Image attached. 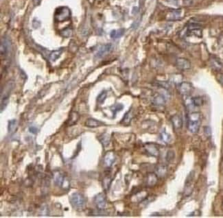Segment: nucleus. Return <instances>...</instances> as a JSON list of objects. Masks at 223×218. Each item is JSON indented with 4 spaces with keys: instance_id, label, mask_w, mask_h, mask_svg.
Instances as JSON below:
<instances>
[{
    "instance_id": "nucleus-1",
    "label": "nucleus",
    "mask_w": 223,
    "mask_h": 218,
    "mask_svg": "<svg viewBox=\"0 0 223 218\" xmlns=\"http://www.w3.org/2000/svg\"><path fill=\"white\" fill-rule=\"evenodd\" d=\"M201 114L199 112H191L187 115V128L192 134L199 130L201 124Z\"/></svg>"
},
{
    "instance_id": "nucleus-2",
    "label": "nucleus",
    "mask_w": 223,
    "mask_h": 218,
    "mask_svg": "<svg viewBox=\"0 0 223 218\" xmlns=\"http://www.w3.org/2000/svg\"><path fill=\"white\" fill-rule=\"evenodd\" d=\"M70 201L73 207L78 211L84 209L86 206L87 200L85 197L80 193L76 192L72 193L70 198Z\"/></svg>"
},
{
    "instance_id": "nucleus-3",
    "label": "nucleus",
    "mask_w": 223,
    "mask_h": 218,
    "mask_svg": "<svg viewBox=\"0 0 223 218\" xmlns=\"http://www.w3.org/2000/svg\"><path fill=\"white\" fill-rule=\"evenodd\" d=\"M71 17V11L66 6L58 8L54 13V19L57 22L65 21L70 19Z\"/></svg>"
},
{
    "instance_id": "nucleus-4",
    "label": "nucleus",
    "mask_w": 223,
    "mask_h": 218,
    "mask_svg": "<svg viewBox=\"0 0 223 218\" xmlns=\"http://www.w3.org/2000/svg\"><path fill=\"white\" fill-rule=\"evenodd\" d=\"M13 84L11 82L8 83L5 86L4 89V93L1 92V112H2L7 106L9 102V96L12 91Z\"/></svg>"
},
{
    "instance_id": "nucleus-5",
    "label": "nucleus",
    "mask_w": 223,
    "mask_h": 218,
    "mask_svg": "<svg viewBox=\"0 0 223 218\" xmlns=\"http://www.w3.org/2000/svg\"><path fill=\"white\" fill-rule=\"evenodd\" d=\"M94 204L98 210H104L106 206V195L104 193H100L95 195L93 200Z\"/></svg>"
},
{
    "instance_id": "nucleus-6",
    "label": "nucleus",
    "mask_w": 223,
    "mask_h": 218,
    "mask_svg": "<svg viewBox=\"0 0 223 218\" xmlns=\"http://www.w3.org/2000/svg\"><path fill=\"white\" fill-rule=\"evenodd\" d=\"M11 50V41L8 37L2 38L1 41V46H0V50H1V56H6L10 52Z\"/></svg>"
},
{
    "instance_id": "nucleus-7",
    "label": "nucleus",
    "mask_w": 223,
    "mask_h": 218,
    "mask_svg": "<svg viewBox=\"0 0 223 218\" xmlns=\"http://www.w3.org/2000/svg\"><path fill=\"white\" fill-rule=\"evenodd\" d=\"M178 91L180 95L183 96H188L191 94V93L193 91L192 84L187 82H183L180 83L179 86H178Z\"/></svg>"
},
{
    "instance_id": "nucleus-8",
    "label": "nucleus",
    "mask_w": 223,
    "mask_h": 218,
    "mask_svg": "<svg viewBox=\"0 0 223 218\" xmlns=\"http://www.w3.org/2000/svg\"><path fill=\"white\" fill-rule=\"evenodd\" d=\"M144 149L147 154L152 157H157L159 155V150L157 146L153 143H147L144 145Z\"/></svg>"
},
{
    "instance_id": "nucleus-9",
    "label": "nucleus",
    "mask_w": 223,
    "mask_h": 218,
    "mask_svg": "<svg viewBox=\"0 0 223 218\" xmlns=\"http://www.w3.org/2000/svg\"><path fill=\"white\" fill-rule=\"evenodd\" d=\"M54 183L56 184L57 186L65 188V187L66 184H67L68 182L67 181L65 176L61 172H56L54 173Z\"/></svg>"
},
{
    "instance_id": "nucleus-10",
    "label": "nucleus",
    "mask_w": 223,
    "mask_h": 218,
    "mask_svg": "<svg viewBox=\"0 0 223 218\" xmlns=\"http://www.w3.org/2000/svg\"><path fill=\"white\" fill-rule=\"evenodd\" d=\"M176 66L180 70L186 71L188 70L191 68V63L189 60L185 58H178L176 60Z\"/></svg>"
},
{
    "instance_id": "nucleus-11",
    "label": "nucleus",
    "mask_w": 223,
    "mask_h": 218,
    "mask_svg": "<svg viewBox=\"0 0 223 218\" xmlns=\"http://www.w3.org/2000/svg\"><path fill=\"white\" fill-rule=\"evenodd\" d=\"M171 123L175 130L179 131L183 128V119L178 115H174L170 118Z\"/></svg>"
},
{
    "instance_id": "nucleus-12",
    "label": "nucleus",
    "mask_w": 223,
    "mask_h": 218,
    "mask_svg": "<svg viewBox=\"0 0 223 218\" xmlns=\"http://www.w3.org/2000/svg\"><path fill=\"white\" fill-rule=\"evenodd\" d=\"M158 182V176L155 173H148L146 176V185L149 187L155 186Z\"/></svg>"
},
{
    "instance_id": "nucleus-13",
    "label": "nucleus",
    "mask_w": 223,
    "mask_h": 218,
    "mask_svg": "<svg viewBox=\"0 0 223 218\" xmlns=\"http://www.w3.org/2000/svg\"><path fill=\"white\" fill-rule=\"evenodd\" d=\"M111 49H112V45L111 43L104 44V45H102L99 48L96 54L97 58H102L104 56L111 52Z\"/></svg>"
},
{
    "instance_id": "nucleus-14",
    "label": "nucleus",
    "mask_w": 223,
    "mask_h": 218,
    "mask_svg": "<svg viewBox=\"0 0 223 218\" xmlns=\"http://www.w3.org/2000/svg\"><path fill=\"white\" fill-rule=\"evenodd\" d=\"M115 156L114 152H112V151L107 152L104 157V163L105 164V165L106 167H108V168H110V167L115 163Z\"/></svg>"
},
{
    "instance_id": "nucleus-15",
    "label": "nucleus",
    "mask_w": 223,
    "mask_h": 218,
    "mask_svg": "<svg viewBox=\"0 0 223 218\" xmlns=\"http://www.w3.org/2000/svg\"><path fill=\"white\" fill-rule=\"evenodd\" d=\"M166 97L164 95L160 94V93H157L156 94L155 96L153 97V104L156 106H163L166 104Z\"/></svg>"
},
{
    "instance_id": "nucleus-16",
    "label": "nucleus",
    "mask_w": 223,
    "mask_h": 218,
    "mask_svg": "<svg viewBox=\"0 0 223 218\" xmlns=\"http://www.w3.org/2000/svg\"><path fill=\"white\" fill-rule=\"evenodd\" d=\"M209 63H210V65L213 69L216 71H220L222 69L223 64L218 58L211 57L209 60Z\"/></svg>"
},
{
    "instance_id": "nucleus-17",
    "label": "nucleus",
    "mask_w": 223,
    "mask_h": 218,
    "mask_svg": "<svg viewBox=\"0 0 223 218\" xmlns=\"http://www.w3.org/2000/svg\"><path fill=\"white\" fill-rule=\"evenodd\" d=\"M168 172V167L163 164L158 165L157 166V168H156L155 169L156 174L158 176V177H160V178H164L167 175Z\"/></svg>"
},
{
    "instance_id": "nucleus-18",
    "label": "nucleus",
    "mask_w": 223,
    "mask_h": 218,
    "mask_svg": "<svg viewBox=\"0 0 223 218\" xmlns=\"http://www.w3.org/2000/svg\"><path fill=\"white\" fill-rule=\"evenodd\" d=\"M104 123L93 118H89L85 122V126L89 128H97L104 125Z\"/></svg>"
},
{
    "instance_id": "nucleus-19",
    "label": "nucleus",
    "mask_w": 223,
    "mask_h": 218,
    "mask_svg": "<svg viewBox=\"0 0 223 218\" xmlns=\"http://www.w3.org/2000/svg\"><path fill=\"white\" fill-rule=\"evenodd\" d=\"M99 140L104 147H106L110 143V135L108 133H103L99 137Z\"/></svg>"
},
{
    "instance_id": "nucleus-20",
    "label": "nucleus",
    "mask_w": 223,
    "mask_h": 218,
    "mask_svg": "<svg viewBox=\"0 0 223 218\" xmlns=\"http://www.w3.org/2000/svg\"><path fill=\"white\" fill-rule=\"evenodd\" d=\"M124 32H125V30L123 28L119 29V30H114L111 31L110 36L113 39H119V38L123 36Z\"/></svg>"
},
{
    "instance_id": "nucleus-21",
    "label": "nucleus",
    "mask_w": 223,
    "mask_h": 218,
    "mask_svg": "<svg viewBox=\"0 0 223 218\" xmlns=\"http://www.w3.org/2000/svg\"><path fill=\"white\" fill-rule=\"evenodd\" d=\"M79 119V115L78 114V113L75 112H71L70 115V118H69L68 121V124L70 126H72L73 124H75L78 121V120Z\"/></svg>"
},
{
    "instance_id": "nucleus-22",
    "label": "nucleus",
    "mask_w": 223,
    "mask_h": 218,
    "mask_svg": "<svg viewBox=\"0 0 223 218\" xmlns=\"http://www.w3.org/2000/svg\"><path fill=\"white\" fill-rule=\"evenodd\" d=\"M180 15H181V10H174L168 14L169 20H177L180 19Z\"/></svg>"
},
{
    "instance_id": "nucleus-23",
    "label": "nucleus",
    "mask_w": 223,
    "mask_h": 218,
    "mask_svg": "<svg viewBox=\"0 0 223 218\" xmlns=\"http://www.w3.org/2000/svg\"><path fill=\"white\" fill-rule=\"evenodd\" d=\"M132 118H133L132 112H131V110H129L124 115L123 119H122V124H123L124 125H126V126L129 125L131 123V120H132Z\"/></svg>"
},
{
    "instance_id": "nucleus-24",
    "label": "nucleus",
    "mask_w": 223,
    "mask_h": 218,
    "mask_svg": "<svg viewBox=\"0 0 223 218\" xmlns=\"http://www.w3.org/2000/svg\"><path fill=\"white\" fill-rule=\"evenodd\" d=\"M160 139L162 141H164V143H168L171 141V136L169 134H168L166 131L163 130L162 132L160 133Z\"/></svg>"
},
{
    "instance_id": "nucleus-25",
    "label": "nucleus",
    "mask_w": 223,
    "mask_h": 218,
    "mask_svg": "<svg viewBox=\"0 0 223 218\" xmlns=\"http://www.w3.org/2000/svg\"><path fill=\"white\" fill-rule=\"evenodd\" d=\"M17 123L16 119H12L8 121V132L10 133L14 132L17 129Z\"/></svg>"
},
{
    "instance_id": "nucleus-26",
    "label": "nucleus",
    "mask_w": 223,
    "mask_h": 218,
    "mask_svg": "<svg viewBox=\"0 0 223 218\" xmlns=\"http://www.w3.org/2000/svg\"><path fill=\"white\" fill-rule=\"evenodd\" d=\"M62 50H56L54 51L52 53H51L50 55V61H55L59 59V58L61 56V55L62 54Z\"/></svg>"
},
{
    "instance_id": "nucleus-27",
    "label": "nucleus",
    "mask_w": 223,
    "mask_h": 218,
    "mask_svg": "<svg viewBox=\"0 0 223 218\" xmlns=\"http://www.w3.org/2000/svg\"><path fill=\"white\" fill-rule=\"evenodd\" d=\"M193 104L195 107H198V106H202L203 104V99L201 97L197 96L192 97Z\"/></svg>"
},
{
    "instance_id": "nucleus-28",
    "label": "nucleus",
    "mask_w": 223,
    "mask_h": 218,
    "mask_svg": "<svg viewBox=\"0 0 223 218\" xmlns=\"http://www.w3.org/2000/svg\"><path fill=\"white\" fill-rule=\"evenodd\" d=\"M72 33H73L72 29H71L70 28L64 29V30H62L61 31V32H60V34H61V36L63 37H65V38L71 37V35H72Z\"/></svg>"
},
{
    "instance_id": "nucleus-29",
    "label": "nucleus",
    "mask_w": 223,
    "mask_h": 218,
    "mask_svg": "<svg viewBox=\"0 0 223 218\" xmlns=\"http://www.w3.org/2000/svg\"><path fill=\"white\" fill-rule=\"evenodd\" d=\"M107 96V93L106 91H103L102 93H100V95H98L97 97V102L99 104H102L104 102V100L106 99Z\"/></svg>"
},
{
    "instance_id": "nucleus-30",
    "label": "nucleus",
    "mask_w": 223,
    "mask_h": 218,
    "mask_svg": "<svg viewBox=\"0 0 223 218\" xmlns=\"http://www.w3.org/2000/svg\"><path fill=\"white\" fill-rule=\"evenodd\" d=\"M175 152H174L173 150H169L168 151V152H167L166 159L168 162H170L172 161H173L174 159H175Z\"/></svg>"
},
{
    "instance_id": "nucleus-31",
    "label": "nucleus",
    "mask_w": 223,
    "mask_h": 218,
    "mask_svg": "<svg viewBox=\"0 0 223 218\" xmlns=\"http://www.w3.org/2000/svg\"><path fill=\"white\" fill-rule=\"evenodd\" d=\"M111 183V179L109 177H106L103 181V187L106 190H108Z\"/></svg>"
},
{
    "instance_id": "nucleus-32",
    "label": "nucleus",
    "mask_w": 223,
    "mask_h": 218,
    "mask_svg": "<svg viewBox=\"0 0 223 218\" xmlns=\"http://www.w3.org/2000/svg\"><path fill=\"white\" fill-rule=\"evenodd\" d=\"M204 133L207 137H210L211 135V130L209 126H205L204 128Z\"/></svg>"
},
{
    "instance_id": "nucleus-33",
    "label": "nucleus",
    "mask_w": 223,
    "mask_h": 218,
    "mask_svg": "<svg viewBox=\"0 0 223 218\" xmlns=\"http://www.w3.org/2000/svg\"><path fill=\"white\" fill-rule=\"evenodd\" d=\"M218 80L220 82V83L223 85V73H219L218 75Z\"/></svg>"
},
{
    "instance_id": "nucleus-34",
    "label": "nucleus",
    "mask_w": 223,
    "mask_h": 218,
    "mask_svg": "<svg viewBox=\"0 0 223 218\" xmlns=\"http://www.w3.org/2000/svg\"><path fill=\"white\" fill-rule=\"evenodd\" d=\"M29 130H30V132L33 133V134H36V133L37 132V129L36 127H34V126H32V127H30V128H29Z\"/></svg>"
},
{
    "instance_id": "nucleus-35",
    "label": "nucleus",
    "mask_w": 223,
    "mask_h": 218,
    "mask_svg": "<svg viewBox=\"0 0 223 218\" xmlns=\"http://www.w3.org/2000/svg\"><path fill=\"white\" fill-rule=\"evenodd\" d=\"M34 1L35 4H39L40 3V1H41V0H34Z\"/></svg>"
}]
</instances>
